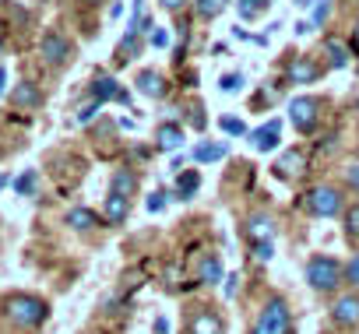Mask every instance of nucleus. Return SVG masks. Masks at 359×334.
Here are the masks:
<instances>
[{
  "label": "nucleus",
  "mask_w": 359,
  "mask_h": 334,
  "mask_svg": "<svg viewBox=\"0 0 359 334\" xmlns=\"http://www.w3.org/2000/svg\"><path fill=\"white\" fill-rule=\"evenodd\" d=\"M236 281H240L236 274H229V278H226V295H236Z\"/></svg>",
  "instance_id": "4c0bfd02"
},
{
  "label": "nucleus",
  "mask_w": 359,
  "mask_h": 334,
  "mask_svg": "<svg viewBox=\"0 0 359 334\" xmlns=\"http://www.w3.org/2000/svg\"><path fill=\"white\" fill-rule=\"evenodd\" d=\"M303 169H306V151H303V148H289V151H282V158L271 165L275 180H282V183L299 180V176H303Z\"/></svg>",
  "instance_id": "6e6552de"
},
{
  "label": "nucleus",
  "mask_w": 359,
  "mask_h": 334,
  "mask_svg": "<svg viewBox=\"0 0 359 334\" xmlns=\"http://www.w3.org/2000/svg\"><path fill=\"white\" fill-rule=\"evenodd\" d=\"M240 85H243V74H240V71L219 78V88H222V92H240Z\"/></svg>",
  "instance_id": "c756f323"
},
{
  "label": "nucleus",
  "mask_w": 359,
  "mask_h": 334,
  "mask_svg": "<svg viewBox=\"0 0 359 334\" xmlns=\"http://www.w3.org/2000/svg\"><path fill=\"white\" fill-rule=\"evenodd\" d=\"M331 323L334 327H345V330H355L359 327V292H345V295L334 299Z\"/></svg>",
  "instance_id": "9d476101"
},
{
  "label": "nucleus",
  "mask_w": 359,
  "mask_h": 334,
  "mask_svg": "<svg viewBox=\"0 0 359 334\" xmlns=\"http://www.w3.org/2000/svg\"><path fill=\"white\" fill-rule=\"evenodd\" d=\"M67 225L78 229V232H85V229H95L99 225V215L92 208H71L67 211Z\"/></svg>",
  "instance_id": "4be33fe9"
},
{
  "label": "nucleus",
  "mask_w": 359,
  "mask_h": 334,
  "mask_svg": "<svg viewBox=\"0 0 359 334\" xmlns=\"http://www.w3.org/2000/svg\"><path fill=\"white\" fill-rule=\"evenodd\" d=\"M345 281H348V285H359V253L345 264Z\"/></svg>",
  "instance_id": "473e14b6"
},
{
  "label": "nucleus",
  "mask_w": 359,
  "mask_h": 334,
  "mask_svg": "<svg viewBox=\"0 0 359 334\" xmlns=\"http://www.w3.org/2000/svg\"><path fill=\"white\" fill-rule=\"evenodd\" d=\"M219 127H222V134H229V137H243V134H247V123L236 120V116H222Z\"/></svg>",
  "instance_id": "cd10ccee"
},
{
  "label": "nucleus",
  "mask_w": 359,
  "mask_h": 334,
  "mask_svg": "<svg viewBox=\"0 0 359 334\" xmlns=\"http://www.w3.org/2000/svg\"><path fill=\"white\" fill-rule=\"evenodd\" d=\"M247 239H250V246H257V243H271V239H275V218H271L268 211L250 215V218H247Z\"/></svg>",
  "instance_id": "9b49d317"
},
{
  "label": "nucleus",
  "mask_w": 359,
  "mask_h": 334,
  "mask_svg": "<svg viewBox=\"0 0 359 334\" xmlns=\"http://www.w3.org/2000/svg\"><path fill=\"white\" fill-rule=\"evenodd\" d=\"M165 330H169V320L158 316V320H155V334H165Z\"/></svg>",
  "instance_id": "a19ab883"
},
{
  "label": "nucleus",
  "mask_w": 359,
  "mask_h": 334,
  "mask_svg": "<svg viewBox=\"0 0 359 334\" xmlns=\"http://www.w3.org/2000/svg\"><path fill=\"white\" fill-rule=\"evenodd\" d=\"M250 141H254L257 151H275V148L282 144V120H268L264 127H257V130L250 134Z\"/></svg>",
  "instance_id": "ddd939ff"
},
{
  "label": "nucleus",
  "mask_w": 359,
  "mask_h": 334,
  "mask_svg": "<svg viewBox=\"0 0 359 334\" xmlns=\"http://www.w3.org/2000/svg\"><path fill=\"white\" fill-rule=\"evenodd\" d=\"M289 120L299 134H313L317 130V120H320V99L313 95H299L289 102Z\"/></svg>",
  "instance_id": "423d86ee"
},
{
  "label": "nucleus",
  "mask_w": 359,
  "mask_h": 334,
  "mask_svg": "<svg viewBox=\"0 0 359 334\" xmlns=\"http://www.w3.org/2000/svg\"><path fill=\"white\" fill-rule=\"evenodd\" d=\"M36 187H39L36 169H29V173H22V176L15 180V194H18V197H32V194H36Z\"/></svg>",
  "instance_id": "bb28decb"
},
{
  "label": "nucleus",
  "mask_w": 359,
  "mask_h": 334,
  "mask_svg": "<svg viewBox=\"0 0 359 334\" xmlns=\"http://www.w3.org/2000/svg\"><path fill=\"white\" fill-rule=\"evenodd\" d=\"M194 271H198V281H201V285H208V288L222 281V260H219L215 253H201Z\"/></svg>",
  "instance_id": "dca6fc26"
},
{
  "label": "nucleus",
  "mask_w": 359,
  "mask_h": 334,
  "mask_svg": "<svg viewBox=\"0 0 359 334\" xmlns=\"http://www.w3.org/2000/svg\"><path fill=\"white\" fill-rule=\"evenodd\" d=\"M4 316H8L15 327H22V330H36L39 323L50 320V302L39 299V295L18 292V295H8V299H4Z\"/></svg>",
  "instance_id": "f257e3e1"
},
{
  "label": "nucleus",
  "mask_w": 359,
  "mask_h": 334,
  "mask_svg": "<svg viewBox=\"0 0 359 334\" xmlns=\"http://www.w3.org/2000/svg\"><path fill=\"white\" fill-rule=\"evenodd\" d=\"M127 215H130V197H123V194H109V197H106V208H102L106 225H123Z\"/></svg>",
  "instance_id": "2eb2a0df"
},
{
  "label": "nucleus",
  "mask_w": 359,
  "mask_h": 334,
  "mask_svg": "<svg viewBox=\"0 0 359 334\" xmlns=\"http://www.w3.org/2000/svg\"><path fill=\"white\" fill-rule=\"evenodd\" d=\"M155 144H158V151L184 148V127H180V123H162V127L155 130Z\"/></svg>",
  "instance_id": "f3484780"
},
{
  "label": "nucleus",
  "mask_w": 359,
  "mask_h": 334,
  "mask_svg": "<svg viewBox=\"0 0 359 334\" xmlns=\"http://www.w3.org/2000/svg\"><path fill=\"white\" fill-rule=\"evenodd\" d=\"M250 253H254L261 264H268V260H271V253H275V243H257V246H250Z\"/></svg>",
  "instance_id": "7c9ffc66"
},
{
  "label": "nucleus",
  "mask_w": 359,
  "mask_h": 334,
  "mask_svg": "<svg viewBox=\"0 0 359 334\" xmlns=\"http://www.w3.org/2000/svg\"><path fill=\"white\" fill-rule=\"evenodd\" d=\"M250 334H292V313H289V302H285L282 295H271V299L261 306V313H257Z\"/></svg>",
  "instance_id": "7ed1b4c3"
},
{
  "label": "nucleus",
  "mask_w": 359,
  "mask_h": 334,
  "mask_svg": "<svg viewBox=\"0 0 359 334\" xmlns=\"http://www.w3.org/2000/svg\"><path fill=\"white\" fill-rule=\"evenodd\" d=\"M8 183H11V176H8V173H0V190H4Z\"/></svg>",
  "instance_id": "79ce46f5"
},
{
  "label": "nucleus",
  "mask_w": 359,
  "mask_h": 334,
  "mask_svg": "<svg viewBox=\"0 0 359 334\" xmlns=\"http://www.w3.org/2000/svg\"><path fill=\"white\" fill-rule=\"evenodd\" d=\"M162 208H165V190L148 194V211H162Z\"/></svg>",
  "instance_id": "f704fd0d"
},
{
  "label": "nucleus",
  "mask_w": 359,
  "mask_h": 334,
  "mask_svg": "<svg viewBox=\"0 0 359 334\" xmlns=\"http://www.w3.org/2000/svg\"><path fill=\"white\" fill-rule=\"evenodd\" d=\"M320 74H324V67L313 57H292L285 64V85H313V81H320Z\"/></svg>",
  "instance_id": "1a4fd4ad"
},
{
  "label": "nucleus",
  "mask_w": 359,
  "mask_h": 334,
  "mask_svg": "<svg viewBox=\"0 0 359 334\" xmlns=\"http://www.w3.org/2000/svg\"><path fill=\"white\" fill-rule=\"evenodd\" d=\"M11 106L15 109H29V113H36L39 106H43V92H39V85H32V81H22L15 92H11Z\"/></svg>",
  "instance_id": "f8f14e48"
},
{
  "label": "nucleus",
  "mask_w": 359,
  "mask_h": 334,
  "mask_svg": "<svg viewBox=\"0 0 359 334\" xmlns=\"http://www.w3.org/2000/svg\"><path fill=\"white\" fill-rule=\"evenodd\" d=\"M191 123H194L198 130H205V123H208V120H205V109H201V102L191 109Z\"/></svg>",
  "instance_id": "c9c22d12"
},
{
  "label": "nucleus",
  "mask_w": 359,
  "mask_h": 334,
  "mask_svg": "<svg viewBox=\"0 0 359 334\" xmlns=\"http://www.w3.org/2000/svg\"><path fill=\"white\" fill-rule=\"evenodd\" d=\"M313 4V0H296V8H310Z\"/></svg>",
  "instance_id": "c03bdc74"
},
{
  "label": "nucleus",
  "mask_w": 359,
  "mask_h": 334,
  "mask_svg": "<svg viewBox=\"0 0 359 334\" xmlns=\"http://www.w3.org/2000/svg\"><path fill=\"white\" fill-rule=\"evenodd\" d=\"M151 46L155 50H165L169 46V32L165 29H151Z\"/></svg>",
  "instance_id": "72a5a7b5"
},
{
  "label": "nucleus",
  "mask_w": 359,
  "mask_h": 334,
  "mask_svg": "<svg viewBox=\"0 0 359 334\" xmlns=\"http://www.w3.org/2000/svg\"><path fill=\"white\" fill-rule=\"evenodd\" d=\"M39 57H43V64L46 67H53V71H60V67H67L71 64V57H74V43L64 36V32H46L43 36V43H39Z\"/></svg>",
  "instance_id": "39448f33"
},
{
  "label": "nucleus",
  "mask_w": 359,
  "mask_h": 334,
  "mask_svg": "<svg viewBox=\"0 0 359 334\" xmlns=\"http://www.w3.org/2000/svg\"><path fill=\"white\" fill-rule=\"evenodd\" d=\"M116 95H120V85H116L113 74H99L92 81V99L95 102H116Z\"/></svg>",
  "instance_id": "6ab92c4d"
},
{
  "label": "nucleus",
  "mask_w": 359,
  "mask_h": 334,
  "mask_svg": "<svg viewBox=\"0 0 359 334\" xmlns=\"http://www.w3.org/2000/svg\"><path fill=\"white\" fill-rule=\"evenodd\" d=\"M229 4H233V0H194V15H198L201 22H212V18H219Z\"/></svg>",
  "instance_id": "5701e85b"
},
{
  "label": "nucleus",
  "mask_w": 359,
  "mask_h": 334,
  "mask_svg": "<svg viewBox=\"0 0 359 334\" xmlns=\"http://www.w3.org/2000/svg\"><path fill=\"white\" fill-rule=\"evenodd\" d=\"M158 4H162L169 15H176V11H184V8H187V0H158Z\"/></svg>",
  "instance_id": "e433bc0d"
},
{
  "label": "nucleus",
  "mask_w": 359,
  "mask_h": 334,
  "mask_svg": "<svg viewBox=\"0 0 359 334\" xmlns=\"http://www.w3.org/2000/svg\"><path fill=\"white\" fill-rule=\"evenodd\" d=\"M268 8H271V0H236V11H240L243 22L261 18V11H268Z\"/></svg>",
  "instance_id": "393cba45"
},
{
  "label": "nucleus",
  "mask_w": 359,
  "mask_h": 334,
  "mask_svg": "<svg viewBox=\"0 0 359 334\" xmlns=\"http://www.w3.org/2000/svg\"><path fill=\"white\" fill-rule=\"evenodd\" d=\"M134 85H137V92H141V95H148V99H162V95L169 92V81H165L158 71H141Z\"/></svg>",
  "instance_id": "4468645a"
},
{
  "label": "nucleus",
  "mask_w": 359,
  "mask_h": 334,
  "mask_svg": "<svg viewBox=\"0 0 359 334\" xmlns=\"http://www.w3.org/2000/svg\"><path fill=\"white\" fill-rule=\"evenodd\" d=\"M187 334H226V320L212 306H194L187 313Z\"/></svg>",
  "instance_id": "0eeeda50"
},
{
  "label": "nucleus",
  "mask_w": 359,
  "mask_h": 334,
  "mask_svg": "<svg viewBox=\"0 0 359 334\" xmlns=\"http://www.w3.org/2000/svg\"><path fill=\"white\" fill-rule=\"evenodd\" d=\"M348 183L359 190V165H352V169H348Z\"/></svg>",
  "instance_id": "ea45409f"
},
{
  "label": "nucleus",
  "mask_w": 359,
  "mask_h": 334,
  "mask_svg": "<svg viewBox=\"0 0 359 334\" xmlns=\"http://www.w3.org/2000/svg\"><path fill=\"white\" fill-rule=\"evenodd\" d=\"M327 15H331V0H317V8H313V15H310V29L324 25V22H327Z\"/></svg>",
  "instance_id": "c85d7f7f"
},
{
  "label": "nucleus",
  "mask_w": 359,
  "mask_h": 334,
  "mask_svg": "<svg viewBox=\"0 0 359 334\" xmlns=\"http://www.w3.org/2000/svg\"><path fill=\"white\" fill-rule=\"evenodd\" d=\"M324 53H327V67H345L348 64V46L341 39H324Z\"/></svg>",
  "instance_id": "b1692460"
},
{
  "label": "nucleus",
  "mask_w": 359,
  "mask_h": 334,
  "mask_svg": "<svg viewBox=\"0 0 359 334\" xmlns=\"http://www.w3.org/2000/svg\"><path fill=\"white\" fill-rule=\"evenodd\" d=\"M226 155H229V144H226V141H219V144H198V148L191 151V158L201 162V165L219 162V158H226Z\"/></svg>",
  "instance_id": "412c9836"
},
{
  "label": "nucleus",
  "mask_w": 359,
  "mask_h": 334,
  "mask_svg": "<svg viewBox=\"0 0 359 334\" xmlns=\"http://www.w3.org/2000/svg\"><path fill=\"white\" fill-rule=\"evenodd\" d=\"M303 274H306V285H310L313 292H320V295L334 292V288L345 281V267H341L334 257H327V253L310 257L306 267H303Z\"/></svg>",
  "instance_id": "f03ea898"
},
{
  "label": "nucleus",
  "mask_w": 359,
  "mask_h": 334,
  "mask_svg": "<svg viewBox=\"0 0 359 334\" xmlns=\"http://www.w3.org/2000/svg\"><path fill=\"white\" fill-rule=\"evenodd\" d=\"M352 43H355V50H359V25H355V32H352Z\"/></svg>",
  "instance_id": "a18cd8bd"
},
{
  "label": "nucleus",
  "mask_w": 359,
  "mask_h": 334,
  "mask_svg": "<svg viewBox=\"0 0 359 334\" xmlns=\"http://www.w3.org/2000/svg\"><path fill=\"white\" fill-rule=\"evenodd\" d=\"M0 53H4V32H0Z\"/></svg>",
  "instance_id": "49530a36"
},
{
  "label": "nucleus",
  "mask_w": 359,
  "mask_h": 334,
  "mask_svg": "<svg viewBox=\"0 0 359 334\" xmlns=\"http://www.w3.org/2000/svg\"><path fill=\"white\" fill-rule=\"evenodd\" d=\"M81 4H88V8H99V4H106V0H81Z\"/></svg>",
  "instance_id": "37998d69"
},
{
  "label": "nucleus",
  "mask_w": 359,
  "mask_h": 334,
  "mask_svg": "<svg viewBox=\"0 0 359 334\" xmlns=\"http://www.w3.org/2000/svg\"><path fill=\"white\" fill-rule=\"evenodd\" d=\"M99 106H102V102H95V99H92L88 106H81V109H78V123H88V120H95Z\"/></svg>",
  "instance_id": "2f4dec72"
},
{
  "label": "nucleus",
  "mask_w": 359,
  "mask_h": 334,
  "mask_svg": "<svg viewBox=\"0 0 359 334\" xmlns=\"http://www.w3.org/2000/svg\"><path fill=\"white\" fill-rule=\"evenodd\" d=\"M303 208H306V215H313V218H334V215L345 211V197H341L338 187L320 183V187H310V190L303 194Z\"/></svg>",
  "instance_id": "20e7f679"
},
{
  "label": "nucleus",
  "mask_w": 359,
  "mask_h": 334,
  "mask_svg": "<svg viewBox=\"0 0 359 334\" xmlns=\"http://www.w3.org/2000/svg\"><path fill=\"white\" fill-rule=\"evenodd\" d=\"M198 187H201V173L198 169H187V173H180L176 176V201H191L194 194H198Z\"/></svg>",
  "instance_id": "aec40b11"
},
{
  "label": "nucleus",
  "mask_w": 359,
  "mask_h": 334,
  "mask_svg": "<svg viewBox=\"0 0 359 334\" xmlns=\"http://www.w3.org/2000/svg\"><path fill=\"white\" fill-rule=\"evenodd\" d=\"M4 92H8V67L0 64V95H4Z\"/></svg>",
  "instance_id": "58836bf2"
},
{
  "label": "nucleus",
  "mask_w": 359,
  "mask_h": 334,
  "mask_svg": "<svg viewBox=\"0 0 359 334\" xmlns=\"http://www.w3.org/2000/svg\"><path fill=\"white\" fill-rule=\"evenodd\" d=\"M134 190H137V173L130 169V165H123V169H116V173H113V180H109V194H123V197H134Z\"/></svg>",
  "instance_id": "a211bd4d"
},
{
  "label": "nucleus",
  "mask_w": 359,
  "mask_h": 334,
  "mask_svg": "<svg viewBox=\"0 0 359 334\" xmlns=\"http://www.w3.org/2000/svg\"><path fill=\"white\" fill-rule=\"evenodd\" d=\"M341 222H345V236H348V243H359V204L345 208V211H341Z\"/></svg>",
  "instance_id": "a878e982"
}]
</instances>
